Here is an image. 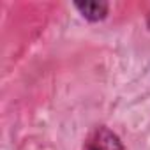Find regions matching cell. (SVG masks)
<instances>
[{
  "label": "cell",
  "mask_w": 150,
  "mask_h": 150,
  "mask_svg": "<svg viewBox=\"0 0 150 150\" xmlns=\"http://www.w3.org/2000/svg\"><path fill=\"white\" fill-rule=\"evenodd\" d=\"M83 150H125V148L120 138L113 131H110L108 127H96L88 134Z\"/></svg>",
  "instance_id": "6da1fadb"
},
{
  "label": "cell",
  "mask_w": 150,
  "mask_h": 150,
  "mask_svg": "<svg viewBox=\"0 0 150 150\" xmlns=\"http://www.w3.org/2000/svg\"><path fill=\"white\" fill-rule=\"evenodd\" d=\"M76 7L90 21H99L108 13V4L106 2H85V4H76Z\"/></svg>",
  "instance_id": "7a4b0ae2"
},
{
  "label": "cell",
  "mask_w": 150,
  "mask_h": 150,
  "mask_svg": "<svg viewBox=\"0 0 150 150\" xmlns=\"http://www.w3.org/2000/svg\"><path fill=\"white\" fill-rule=\"evenodd\" d=\"M146 21H148V27H150V14H148V20H146Z\"/></svg>",
  "instance_id": "3957f363"
}]
</instances>
